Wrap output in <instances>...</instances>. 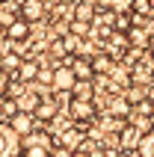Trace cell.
Masks as SVG:
<instances>
[{
	"mask_svg": "<svg viewBox=\"0 0 154 157\" xmlns=\"http://www.w3.org/2000/svg\"><path fill=\"white\" fill-rule=\"evenodd\" d=\"M151 124H154V113H151ZM151 131H154V128H151Z\"/></svg>",
	"mask_w": 154,
	"mask_h": 157,
	"instance_id": "f546056e",
	"label": "cell"
},
{
	"mask_svg": "<svg viewBox=\"0 0 154 157\" xmlns=\"http://www.w3.org/2000/svg\"><path fill=\"white\" fill-rule=\"evenodd\" d=\"M0 3H6V0H0Z\"/></svg>",
	"mask_w": 154,
	"mask_h": 157,
	"instance_id": "1f68e13d",
	"label": "cell"
},
{
	"mask_svg": "<svg viewBox=\"0 0 154 157\" xmlns=\"http://www.w3.org/2000/svg\"><path fill=\"white\" fill-rule=\"evenodd\" d=\"M18 77L21 80H27V83H30V80H36L39 77V62H21V68H18Z\"/></svg>",
	"mask_w": 154,
	"mask_h": 157,
	"instance_id": "ac0fdd59",
	"label": "cell"
},
{
	"mask_svg": "<svg viewBox=\"0 0 154 157\" xmlns=\"http://www.w3.org/2000/svg\"><path fill=\"white\" fill-rule=\"evenodd\" d=\"M92 18H95V9L89 6V3H83V0H80V3L74 6V21H80V24H89Z\"/></svg>",
	"mask_w": 154,
	"mask_h": 157,
	"instance_id": "e0dca14e",
	"label": "cell"
},
{
	"mask_svg": "<svg viewBox=\"0 0 154 157\" xmlns=\"http://www.w3.org/2000/svg\"><path fill=\"white\" fill-rule=\"evenodd\" d=\"M125 36H128V44H133V48H145V44H148V39H151V30L137 24V27H130Z\"/></svg>",
	"mask_w": 154,
	"mask_h": 157,
	"instance_id": "7c38bea8",
	"label": "cell"
},
{
	"mask_svg": "<svg viewBox=\"0 0 154 157\" xmlns=\"http://www.w3.org/2000/svg\"><path fill=\"white\" fill-rule=\"evenodd\" d=\"M74 86H77V77L71 71V65H56L53 68V89L56 92H71Z\"/></svg>",
	"mask_w": 154,
	"mask_h": 157,
	"instance_id": "277c9868",
	"label": "cell"
},
{
	"mask_svg": "<svg viewBox=\"0 0 154 157\" xmlns=\"http://www.w3.org/2000/svg\"><path fill=\"white\" fill-rule=\"evenodd\" d=\"M71 92H74L77 101H92V83H77Z\"/></svg>",
	"mask_w": 154,
	"mask_h": 157,
	"instance_id": "ffe728a7",
	"label": "cell"
},
{
	"mask_svg": "<svg viewBox=\"0 0 154 157\" xmlns=\"http://www.w3.org/2000/svg\"><path fill=\"white\" fill-rule=\"evenodd\" d=\"M151 62H154V48H151Z\"/></svg>",
	"mask_w": 154,
	"mask_h": 157,
	"instance_id": "4dcf8cb0",
	"label": "cell"
},
{
	"mask_svg": "<svg viewBox=\"0 0 154 157\" xmlns=\"http://www.w3.org/2000/svg\"><path fill=\"white\" fill-rule=\"evenodd\" d=\"M92 65H95V74H98V71H104V74H110L116 62H113V56H110V53H104V56H95V59H92Z\"/></svg>",
	"mask_w": 154,
	"mask_h": 157,
	"instance_id": "d6986e66",
	"label": "cell"
},
{
	"mask_svg": "<svg viewBox=\"0 0 154 157\" xmlns=\"http://www.w3.org/2000/svg\"><path fill=\"white\" fill-rule=\"evenodd\" d=\"M130 113V104L125 101V95H116L110 101V116H116V119H121V116H128Z\"/></svg>",
	"mask_w": 154,
	"mask_h": 157,
	"instance_id": "2e32d148",
	"label": "cell"
},
{
	"mask_svg": "<svg viewBox=\"0 0 154 157\" xmlns=\"http://www.w3.org/2000/svg\"><path fill=\"white\" fill-rule=\"evenodd\" d=\"M148 44H151V48H154V33H151V39H148Z\"/></svg>",
	"mask_w": 154,
	"mask_h": 157,
	"instance_id": "83f0119b",
	"label": "cell"
},
{
	"mask_svg": "<svg viewBox=\"0 0 154 157\" xmlns=\"http://www.w3.org/2000/svg\"><path fill=\"white\" fill-rule=\"evenodd\" d=\"M53 148H44V145H24V157H51Z\"/></svg>",
	"mask_w": 154,
	"mask_h": 157,
	"instance_id": "44dd1931",
	"label": "cell"
},
{
	"mask_svg": "<svg viewBox=\"0 0 154 157\" xmlns=\"http://www.w3.org/2000/svg\"><path fill=\"white\" fill-rule=\"evenodd\" d=\"M6 124L18 133V136H21V140H24V136H30V133L36 131V119H33V113H18V116H12Z\"/></svg>",
	"mask_w": 154,
	"mask_h": 157,
	"instance_id": "8992f818",
	"label": "cell"
},
{
	"mask_svg": "<svg viewBox=\"0 0 154 157\" xmlns=\"http://www.w3.org/2000/svg\"><path fill=\"white\" fill-rule=\"evenodd\" d=\"M133 9H137V15H145V12H151L148 0H133Z\"/></svg>",
	"mask_w": 154,
	"mask_h": 157,
	"instance_id": "d4e9b609",
	"label": "cell"
},
{
	"mask_svg": "<svg viewBox=\"0 0 154 157\" xmlns=\"http://www.w3.org/2000/svg\"><path fill=\"white\" fill-rule=\"evenodd\" d=\"M24 145H44V148H53V140H51V133H44V131H33L30 136H24Z\"/></svg>",
	"mask_w": 154,
	"mask_h": 157,
	"instance_id": "9a60e30c",
	"label": "cell"
},
{
	"mask_svg": "<svg viewBox=\"0 0 154 157\" xmlns=\"http://www.w3.org/2000/svg\"><path fill=\"white\" fill-rule=\"evenodd\" d=\"M71 71H74L77 83H89V80L95 77V65H92L89 56H74V59H71Z\"/></svg>",
	"mask_w": 154,
	"mask_h": 157,
	"instance_id": "52a82bcc",
	"label": "cell"
},
{
	"mask_svg": "<svg viewBox=\"0 0 154 157\" xmlns=\"http://www.w3.org/2000/svg\"><path fill=\"white\" fill-rule=\"evenodd\" d=\"M83 131H80V128H65V131L60 133V142H56V145H60V148H65L68 151V154H74V151H80V145H83Z\"/></svg>",
	"mask_w": 154,
	"mask_h": 157,
	"instance_id": "5b68a950",
	"label": "cell"
},
{
	"mask_svg": "<svg viewBox=\"0 0 154 157\" xmlns=\"http://www.w3.org/2000/svg\"><path fill=\"white\" fill-rule=\"evenodd\" d=\"M39 83H48V86H53V68H39Z\"/></svg>",
	"mask_w": 154,
	"mask_h": 157,
	"instance_id": "7402d4cb",
	"label": "cell"
},
{
	"mask_svg": "<svg viewBox=\"0 0 154 157\" xmlns=\"http://www.w3.org/2000/svg\"><path fill=\"white\" fill-rule=\"evenodd\" d=\"M137 154L139 157H154V131L142 133V140H139V145H137Z\"/></svg>",
	"mask_w": 154,
	"mask_h": 157,
	"instance_id": "5bb4252c",
	"label": "cell"
},
{
	"mask_svg": "<svg viewBox=\"0 0 154 157\" xmlns=\"http://www.w3.org/2000/svg\"><path fill=\"white\" fill-rule=\"evenodd\" d=\"M15 101H18V110H21V113H36V107L42 104V95L33 92V89H24V95L15 98Z\"/></svg>",
	"mask_w": 154,
	"mask_h": 157,
	"instance_id": "30bf717a",
	"label": "cell"
},
{
	"mask_svg": "<svg viewBox=\"0 0 154 157\" xmlns=\"http://www.w3.org/2000/svg\"><path fill=\"white\" fill-rule=\"evenodd\" d=\"M139 140H142V131L133 128V124H125V128L119 131V145H121V148H133V151H137Z\"/></svg>",
	"mask_w": 154,
	"mask_h": 157,
	"instance_id": "9c48e42d",
	"label": "cell"
},
{
	"mask_svg": "<svg viewBox=\"0 0 154 157\" xmlns=\"http://www.w3.org/2000/svg\"><path fill=\"white\" fill-rule=\"evenodd\" d=\"M24 154V142L9 124H0V157H18Z\"/></svg>",
	"mask_w": 154,
	"mask_h": 157,
	"instance_id": "6da1fadb",
	"label": "cell"
},
{
	"mask_svg": "<svg viewBox=\"0 0 154 157\" xmlns=\"http://www.w3.org/2000/svg\"><path fill=\"white\" fill-rule=\"evenodd\" d=\"M6 39L9 42H27V39H30V24H27L24 18H15V21L6 27Z\"/></svg>",
	"mask_w": 154,
	"mask_h": 157,
	"instance_id": "ba28073f",
	"label": "cell"
},
{
	"mask_svg": "<svg viewBox=\"0 0 154 157\" xmlns=\"http://www.w3.org/2000/svg\"><path fill=\"white\" fill-rule=\"evenodd\" d=\"M9 83H12V77H9L6 71H0V98L9 95Z\"/></svg>",
	"mask_w": 154,
	"mask_h": 157,
	"instance_id": "603a6c76",
	"label": "cell"
},
{
	"mask_svg": "<svg viewBox=\"0 0 154 157\" xmlns=\"http://www.w3.org/2000/svg\"><path fill=\"white\" fill-rule=\"evenodd\" d=\"M71 30H74V36H86V33H89V24H80V21H71Z\"/></svg>",
	"mask_w": 154,
	"mask_h": 157,
	"instance_id": "484cf974",
	"label": "cell"
},
{
	"mask_svg": "<svg viewBox=\"0 0 154 157\" xmlns=\"http://www.w3.org/2000/svg\"><path fill=\"white\" fill-rule=\"evenodd\" d=\"M68 113H71V119H74L77 124H89V122H95V116H98V110H95V101H71L68 104Z\"/></svg>",
	"mask_w": 154,
	"mask_h": 157,
	"instance_id": "7a4b0ae2",
	"label": "cell"
},
{
	"mask_svg": "<svg viewBox=\"0 0 154 157\" xmlns=\"http://www.w3.org/2000/svg\"><path fill=\"white\" fill-rule=\"evenodd\" d=\"M21 53H15V51H6L3 53V56H0V71H6L9 77H12V74H15L18 68H21Z\"/></svg>",
	"mask_w": 154,
	"mask_h": 157,
	"instance_id": "4fadbf2b",
	"label": "cell"
},
{
	"mask_svg": "<svg viewBox=\"0 0 154 157\" xmlns=\"http://www.w3.org/2000/svg\"><path fill=\"white\" fill-rule=\"evenodd\" d=\"M48 6H44V0H21V9H18V18H24L27 24H36V21H42Z\"/></svg>",
	"mask_w": 154,
	"mask_h": 157,
	"instance_id": "3957f363",
	"label": "cell"
},
{
	"mask_svg": "<svg viewBox=\"0 0 154 157\" xmlns=\"http://www.w3.org/2000/svg\"><path fill=\"white\" fill-rule=\"evenodd\" d=\"M71 157H92V154H89V151H83V148H80V151H74V154H71Z\"/></svg>",
	"mask_w": 154,
	"mask_h": 157,
	"instance_id": "4316f807",
	"label": "cell"
},
{
	"mask_svg": "<svg viewBox=\"0 0 154 157\" xmlns=\"http://www.w3.org/2000/svg\"><path fill=\"white\" fill-rule=\"evenodd\" d=\"M33 119H39V122H53V119H56V101H53V98H42V104L36 107Z\"/></svg>",
	"mask_w": 154,
	"mask_h": 157,
	"instance_id": "8fae6325",
	"label": "cell"
},
{
	"mask_svg": "<svg viewBox=\"0 0 154 157\" xmlns=\"http://www.w3.org/2000/svg\"><path fill=\"white\" fill-rule=\"evenodd\" d=\"M148 6H151V9H154V0H148Z\"/></svg>",
	"mask_w": 154,
	"mask_h": 157,
	"instance_id": "f1b7e54d",
	"label": "cell"
},
{
	"mask_svg": "<svg viewBox=\"0 0 154 157\" xmlns=\"http://www.w3.org/2000/svg\"><path fill=\"white\" fill-rule=\"evenodd\" d=\"M130 3H133V0H110V6H113V12H121V9H125V12H128V9H130Z\"/></svg>",
	"mask_w": 154,
	"mask_h": 157,
	"instance_id": "cb8c5ba5",
	"label": "cell"
}]
</instances>
